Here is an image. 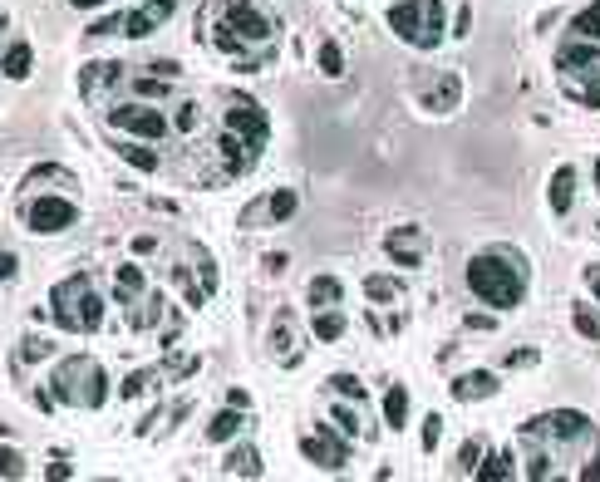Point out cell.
<instances>
[{
  "mask_svg": "<svg viewBox=\"0 0 600 482\" xmlns=\"http://www.w3.org/2000/svg\"><path fill=\"white\" fill-rule=\"evenodd\" d=\"M45 389L55 404H69V409H104L109 404V374L94 355H64Z\"/></svg>",
  "mask_w": 600,
  "mask_h": 482,
  "instance_id": "obj_4",
  "label": "cell"
},
{
  "mask_svg": "<svg viewBox=\"0 0 600 482\" xmlns=\"http://www.w3.org/2000/svg\"><path fill=\"white\" fill-rule=\"evenodd\" d=\"M192 256H197V276H202V291L212 296V291L222 286V276H217V261H212V256H207L202 246H192Z\"/></svg>",
  "mask_w": 600,
  "mask_h": 482,
  "instance_id": "obj_36",
  "label": "cell"
},
{
  "mask_svg": "<svg viewBox=\"0 0 600 482\" xmlns=\"http://www.w3.org/2000/svg\"><path fill=\"white\" fill-rule=\"evenodd\" d=\"M345 296V286H340V276H330V271H320L315 281H310V305L320 310V305H340Z\"/></svg>",
  "mask_w": 600,
  "mask_h": 482,
  "instance_id": "obj_28",
  "label": "cell"
},
{
  "mask_svg": "<svg viewBox=\"0 0 600 482\" xmlns=\"http://www.w3.org/2000/svg\"><path fill=\"white\" fill-rule=\"evenodd\" d=\"M114 153H119L128 168H138V173H158V153H153L143 138H114Z\"/></svg>",
  "mask_w": 600,
  "mask_h": 482,
  "instance_id": "obj_20",
  "label": "cell"
},
{
  "mask_svg": "<svg viewBox=\"0 0 600 482\" xmlns=\"http://www.w3.org/2000/svg\"><path fill=\"white\" fill-rule=\"evenodd\" d=\"M20 222L35 237H60L79 222V202L64 197V192H35L30 187V192H20Z\"/></svg>",
  "mask_w": 600,
  "mask_h": 482,
  "instance_id": "obj_7",
  "label": "cell"
},
{
  "mask_svg": "<svg viewBox=\"0 0 600 482\" xmlns=\"http://www.w3.org/2000/svg\"><path fill=\"white\" fill-rule=\"evenodd\" d=\"M296 212H300V197L291 187H276V192L266 197V222H291Z\"/></svg>",
  "mask_w": 600,
  "mask_h": 482,
  "instance_id": "obj_26",
  "label": "cell"
},
{
  "mask_svg": "<svg viewBox=\"0 0 600 482\" xmlns=\"http://www.w3.org/2000/svg\"><path fill=\"white\" fill-rule=\"evenodd\" d=\"M55 355V340L50 335H25L20 340V364H40V360H50Z\"/></svg>",
  "mask_w": 600,
  "mask_h": 482,
  "instance_id": "obj_35",
  "label": "cell"
},
{
  "mask_svg": "<svg viewBox=\"0 0 600 482\" xmlns=\"http://www.w3.org/2000/svg\"><path fill=\"white\" fill-rule=\"evenodd\" d=\"M315 64H320L325 79H340V74H345V50H340L335 40H325V45L315 50Z\"/></svg>",
  "mask_w": 600,
  "mask_h": 482,
  "instance_id": "obj_34",
  "label": "cell"
},
{
  "mask_svg": "<svg viewBox=\"0 0 600 482\" xmlns=\"http://www.w3.org/2000/svg\"><path fill=\"white\" fill-rule=\"evenodd\" d=\"M468 30H473V10L463 5V10H458V20H453V40H463Z\"/></svg>",
  "mask_w": 600,
  "mask_h": 482,
  "instance_id": "obj_44",
  "label": "cell"
},
{
  "mask_svg": "<svg viewBox=\"0 0 600 482\" xmlns=\"http://www.w3.org/2000/svg\"><path fill=\"white\" fill-rule=\"evenodd\" d=\"M502 389V379L492 374V369H473V374H458L453 379V399L458 404H482V399H492Z\"/></svg>",
  "mask_w": 600,
  "mask_h": 482,
  "instance_id": "obj_14",
  "label": "cell"
},
{
  "mask_svg": "<svg viewBox=\"0 0 600 482\" xmlns=\"http://www.w3.org/2000/svg\"><path fill=\"white\" fill-rule=\"evenodd\" d=\"M173 15H178V0H143V5H133V10L119 15V35H128V40H148V35L163 30Z\"/></svg>",
  "mask_w": 600,
  "mask_h": 482,
  "instance_id": "obj_10",
  "label": "cell"
},
{
  "mask_svg": "<svg viewBox=\"0 0 600 482\" xmlns=\"http://www.w3.org/2000/svg\"><path fill=\"white\" fill-rule=\"evenodd\" d=\"M492 325H497L492 315H468V330H492Z\"/></svg>",
  "mask_w": 600,
  "mask_h": 482,
  "instance_id": "obj_49",
  "label": "cell"
},
{
  "mask_svg": "<svg viewBox=\"0 0 600 482\" xmlns=\"http://www.w3.org/2000/svg\"><path fill=\"white\" fill-rule=\"evenodd\" d=\"M556 69H561L566 99L596 109L600 104V45L596 40H576V35H571V40L556 50Z\"/></svg>",
  "mask_w": 600,
  "mask_h": 482,
  "instance_id": "obj_5",
  "label": "cell"
},
{
  "mask_svg": "<svg viewBox=\"0 0 600 482\" xmlns=\"http://www.w3.org/2000/svg\"><path fill=\"white\" fill-rule=\"evenodd\" d=\"M591 414H581V409H556V414H537V419L522 423V438H532V443H581V438H591Z\"/></svg>",
  "mask_w": 600,
  "mask_h": 482,
  "instance_id": "obj_8",
  "label": "cell"
},
{
  "mask_svg": "<svg viewBox=\"0 0 600 482\" xmlns=\"http://www.w3.org/2000/svg\"><path fill=\"white\" fill-rule=\"evenodd\" d=\"M227 404H232V409H251V394H246V389H227Z\"/></svg>",
  "mask_w": 600,
  "mask_h": 482,
  "instance_id": "obj_47",
  "label": "cell"
},
{
  "mask_svg": "<svg viewBox=\"0 0 600 482\" xmlns=\"http://www.w3.org/2000/svg\"><path fill=\"white\" fill-rule=\"evenodd\" d=\"M384 423H389L394 433H399V428H409V389H399V384H394V389L384 394Z\"/></svg>",
  "mask_w": 600,
  "mask_h": 482,
  "instance_id": "obj_27",
  "label": "cell"
},
{
  "mask_svg": "<svg viewBox=\"0 0 600 482\" xmlns=\"http://www.w3.org/2000/svg\"><path fill=\"white\" fill-rule=\"evenodd\" d=\"M419 443H423V453H438V443H443V419H438V414H428V419H423Z\"/></svg>",
  "mask_w": 600,
  "mask_h": 482,
  "instance_id": "obj_39",
  "label": "cell"
},
{
  "mask_svg": "<svg viewBox=\"0 0 600 482\" xmlns=\"http://www.w3.org/2000/svg\"><path fill=\"white\" fill-rule=\"evenodd\" d=\"M458 99H463L458 74H438V84L423 94V109H428V114H448V109H458Z\"/></svg>",
  "mask_w": 600,
  "mask_h": 482,
  "instance_id": "obj_15",
  "label": "cell"
},
{
  "mask_svg": "<svg viewBox=\"0 0 600 482\" xmlns=\"http://www.w3.org/2000/svg\"><path fill=\"white\" fill-rule=\"evenodd\" d=\"M20 276V256L15 251H0V281H15Z\"/></svg>",
  "mask_w": 600,
  "mask_h": 482,
  "instance_id": "obj_42",
  "label": "cell"
},
{
  "mask_svg": "<svg viewBox=\"0 0 600 482\" xmlns=\"http://www.w3.org/2000/svg\"><path fill=\"white\" fill-rule=\"evenodd\" d=\"M384 256H389L394 266L414 271V266H423V256H428V241H423L419 227H394V232H384Z\"/></svg>",
  "mask_w": 600,
  "mask_h": 482,
  "instance_id": "obj_13",
  "label": "cell"
},
{
  "mask_svg": "<svg viewBox=\"0 0 600 482\" xmlns=\"http://www.w3.org/2000/svg\"><path fill=\"white\" fill-rule=\"evenodd\" d=\"M507 364H512V369H522V364H537V350H512V355H507Z\"/></svg>",
  "mask_w": 600,
  "mask_h": 482,
  "instance_id": "obj_46",
  "label": "cell"
},
{
  "mask_svg": "<svg viewBox=\"0 0 600 482\" xmlns=\"http://www.w3.org/2000/svg\"><path fill=\"white\" fill-rule=\"evenodd\" d=\"M571 35H576V40H596V5H586V10L571 20Z\"/></svg>",
  "mask_w": 600,
  "mask_h": 482,
  "instance_id": "obj_40",
  "label": "cell"
},
{
  "mask_svg": "<svg viewBox=\"0 0 600 482\" xmlns=\"http://www.w3.org/2000/svg\"><path fill=\"white\" fill-rule=\"evenodd\" d=\"M74 10H104V5H114V0H69Z\"/></svg>",
  "mask_w": 600,
  "mask_h": 482,
  "instance_id": "obj_50",
  "label": "cell"
},
{
  "mask_svg": "<svg viewBox=\"0 0 600 482\" xmlns=\"http://www.w3.org/2000/svg\"><path fill=\"white\" fill-rule=\"evenodd\" d=\"M158 374H163V369H133V374L119 384V399H128V404H133V399H143V394L158 384Z\"/></svg>",
  "mask_w": 600,
  "mask_h": 482,
  "instance_id": "obj_30",
  "label": "cell"
},
{
  "mask_svg": "<svg viewBox=\"0 0 600 482\" xmlns=\"http://www.w3.org/2000/svg\"><path fill=\"white\" fill-rule=\"evenodd\" d=\"M45 315L55 320V330H64V335H94L104 325V296H99L94 276L89 271L64 276L60 286L50 291V310Z\"/></svg>",
  "mask_w": 600,
  "mask_h": 482,
  "instance_id": "obj_3",
  "label": "cell"
},
{
  "mask_svg": "<svg viewBox=\"0 0 600 482\" xmlns=\"http://www.w3.org/2000/svg\"><path fill=\"white\" fill-rule=\"evenodd\" d=\"M45 478L55 482V478H74V468H69V463H50V468H45Z\"/></svg>",
  "mask_w": 600,
  "mask_h": 482,
  "instance_id": "obj_48",
  "label": "cell"
},
{
  "mask_svg": "<svg viewBox=\"0 0 600 482\" xmlns=\"http://www.w3.org/2000/svg\"><path fill=\"white\" fill-rule=\"evenodd\" d=\"M114 281H119V305H133L138 296H148V276H143V271H138L133 261L114 271Z\"/></svg>",
  "mask_w": 600,
  "mask_h": 482,
  "instance_id": "obj_24",
  "label": "cell"
},
{
  "mask_svg": "<svg viewBox=\"0 0 600 482\" xmlns=\"http://www.w3.org/2000/svg\"><path fill=\"white\" fill-rule=\"evenodd\" d=\"M0 30H5V15H0Z\"/></svg>",
  "mask_w": 600,
  "mask_h": 482,
  "instance_id": "obj_51",
  "label": "cell"
},
{
  "mask_svg": "<svg viewBox=\"0 0 600 482\" xmlns=\"http://www.w3.org/2000/svg\"><path fill=\"white\" fill-rule=\"evenodd\" d=\"M197 35L222 55H251V50H271L276 25L251 0H207L197 15Z\"/></svg>",
  "mask_w": 600,
  "mask_h": 482,
  "instance_id": "obj_1",
  "label": "cell"
},
{
  "mask_svg": "<svg viewBox=\"0 0 600 482\" xmlns=\"http://www.w3.org/2000/svg\"><path fill=\"white\" fill-rule=\"evenodd\" d=\"M25 473V458H20V448H10V443H0V478H20Z\"/></svg>",
  "mask_w": 600,
  "mask_h": 482,
  "instance_id": "obj_38",
  "label": "cell"
},
{
  "mask_svg": "<svg viewBox=\"0 0 600 482\" xmlns=\"http://www.w3.org/2000/svg\"><path fill=\"white\" fill-rule=\"evenodd\" d=\"M222 473H227V478H261V453H256L251 443H241V448H232V453H227Z\"/></svg>",
  "mask_w": 600,
  "mask_h": 482,
  "instance_id": "obj_21",
  "label": "cell"
},
{
  "mask_svg": "<svg viewBox=\"0 0 600 482\" xmlns=\"http://www.w3.org/2000/svg\"><path fill=\"white\" fill-rule=\"evenodd\" d=\"M340 335H345V315H340L335 305H320V310H315V340H320V345H335Z\"/></svg>",
  "mask_w": 600,
  "mask_h": 482,
  "instance_id": "obj_25",
  "label": "cell"
},
{
  "mask_svg": "<svg viewBox=\"0 0 600 482\" xmlns=\"http://www.w3.org/2000/svg\"><path fill=\"white\" fill-rule=\"evenodd\" d=\"M104 119H109V128H123L128 138H143V143H158V138H168V128H173L163 109L138 104V99H133V104H114Z\"/></svg>",
  "mask_w": 600,
  "mask_h": 482,
  "instance_id": "obj_9",
  "label": "cell"
},
{
  "mask_svg": "<svg viewBox=\"0 0 600 482\" xmlns=\"http://www.w3.org/2000/svg\"><path fill=\"white\" fill-rule=\"evenodd\" d=\"M227 133H237L251 153H261V143H266V133H271V119H266V109H256V104H232V109H227Z\"/></svg>",
  "mask_w": 600,
  "mask_h": 482,
  "instance_id": "obj_12",
  "label": "cell"
},
{
  "mask_svg": "<svg viewBox=\"0 0 600 482\" xmlns=\"http://www.w3.org/2000/svg\"><path fill=\"white\" fill-rule=\"evenodd\" d=\"M443 20H448L443 0H394L389 5V30L414 50H438L443 45V35H448Z\"/></svg>",
  "mask_w": 600,
  "mask_h": 482,
  "instance_id": "obj_6",
  "label": "cell"
},
{
  "mask_svg": "<svg viewBox=\"0 0 600 482\" xmlns=\"http://www.w3.org/2000/svg\"><path fill=\"white\" fill-rule=\"evenodd\" d=\"M197 114H202L197 104H182V109H178V119H168V123H173L178 133H192V128H197Z\"/></svg>",
  "mask_w": 600,
  "mask_h": 482,
  "instance_id": "obj_41",
  "label": "cell"
},
{
  "mask_svg": "<svg viewBox=\"0 0 600 482\" xmlns=\"http://www.w3.org/2000/svg\"><path fill=\"white\" fill-rule=\"evenodd\" d=\"M261 266H266V276H281V271L291 266V256H286V251H271V256H266Z\"/></svg>",
  "mask_w": 600,
  "mask_h": 482,
  "instance_id": "obj_43",
  "label": "cell"
},
{
  "mask_svg": "<svg viewBox=\"0 0 600 482\" xmlns=\"http://www.w3.org/2000/svg\"><path fill=\"white\" fill-rule=\"evenodd\" d=\"M30 69H35V50H30L25 40H15V45L0 55V74H5V79H30Z\"/></svg>",
  "mask_w": 600,
  "mask_h": 482,
  "instance_id": "obj_22",
  "label": "cell"
},
{
  "mask_svg": "<svg viewBox=\"0 0 600 482\" xmlns=\"http://www.w3.org/2000/svg\"><path fill=\"white\" fill-rule=\"evenodd\" d=\"M364 296H369V301H399V296H404V281H394V276H364Z\"/></svg>",
  "mask_w": 600,
  "mask_h": 482,
  "instance_id": "obj_33",
  "label": "cell"
},
{
  "mask_svg": "<svg viewBox=\"0 0 600 482\" xmlns=\"http://www.w3.org/2000/svg\"><path fill=\"white\" fill-rule=\"evenodd\" d=\"M546 202H551L556 217H566V212L576 207V168H571V163L551 173V197H546Z\"/></svg>",
  "mask_w": 600,
  "mask_h": 482,
  "instance_id": "obj_19",
  "label": "cell"
},
{
  "mask_svg": "<svg viewBox=\"0 0 600 482\" xmlns=\"http://www.w3.org/2000/svg\"><path fill=\"white\" fill-rule=\"evenodd\" d=\"M271 350H281V360H286V364H300V355H296V325H291V310H281V315H276V330H271Z\"/></svg>",
  "mask_w": 600,
  "mask_h": 482,
  "instance_id": "obj_23",
  "label": "cell"
},
{
  "mask_svg": "<svg viewBox=\"0 0 600 482\" xmlns=\"http://www.w3.org/2000/svg\"><path fill=\"white\" fill-rule=\"evenodd\" d=\"M163 310H168L163 291H148V301H143V310H138V315L128 310V325H133V330H153V325L163 320Z\"/></svg>",
  "mask_w": 600,
  "mask_h": 482,
  "instance_id": "obj_29",
  "label": "cell"
},
{
  "mask_svg": "<svg viewBox=\"0 0 600 482\" xmlns=\"http://www.w3.org/2000/svg\"><path fill=\"white\" fill-rule=\"evenodd\" d=\"M241 428H246V409H232V404H227L222 414H212V419H207L202 438H207V443H232Z\"/></svg>",
  "mask_w": 600,
  "mask_h": 482,
  "instance_id": "obj_17",
  "label": "cell"
},
{
  "mask_svg": "<svg viewBox=\"0 0 600 482\" xmlns=\"http://www.w3.org/2000/svg\"><path fill=\"white\" fill-rule=\"evenodd\" d=\"M300 458H310V463L325 468V473H345V468H350V448H345V438H335L330 428L305 433V438H300Z\"/></svg>",
  "mask_w": 600,
  "mask_h": 482,
  "instance_id": "obj_11",
  "label": "cell"
},
{
  "mask_svg": "<svg viewBox=\"0 0 600 482\" xmlns=\"http://www.w3.org/2000/svg\"><path fill=\"white\" fill-rule=\"evenodd\" d=\"M330 419L340 423V433H345V438H364V423H360V414H355V404H350V399H330Z\"/></svg>",
  "mask_w": 600,
  "mask_h": 482,
  "instance_id": "obj_31",
  "label": "cell"
},
{
  "mask_svg": "<svg viewBox=\"0 0 600 482\" xmlns=\"http://www.w3.org/2000/svg\"><path fill=\"white\" fill-rule=\"evenodd\" d=\"M114 84H123V64H84V74H79L84 99H94V94H104Z\"/></svg>",
  "mask_w": 600,
  "mask_h": 482,
  "instance_id": "obj_18",
  "label": "cell"
},
{
  "mask_svg": "<svg viewBox=\"0 0 600 482\" xmlns=\"http://www.w3.org/2000/svg\"><path fill=\"white\" fill-rule=\"evenodd\" d=\"M325 389H335V394H340V399H350V404H364V399H369V389H364L355 374H345V369H340V374H330V379H325Z\"/></svg>",
  "mask_w": 600,
  "mask_h": 482,
  "instance_id": "obj_32",
  "label": "cell"
},
{
  "mask_svg": "<svg viewBox=\"0 0 600 482\" xmlns=\"http://www.w3.org/2000/svg\"><path fill=\"white\" fill-rule=\"evenodd\" d=\"M468 291L478 296L487 310H517L527 301V266L517 251L507 246H487L468 261Z\"/></svg>",
  "mask_w": 600,
  "mask_h": 482,
  "instance_id": "obj_2",
  "label": "cell"
},
{
  "mask_svg": "<svg viewBox=\"0 0 600 482\" xmlns=\"http://www.w3.org/2000/svg\"><path fill=\"white\" fill-rule=\"evenodd\" d=\"M478 453H482V443H463V453H458V463L473 473V463H478Z\"/></svg>",
  "mask_w": 600,
  "mask_h": 482,
  "instance_id": "obj_45",
  "label": "cell"
},
{
  "mask_svg": "<svg viewBox=\"0 0 600 482\" xmlns=\"http://www.w3.org/2000/svg\"><path fill=\"white\" fill-rule=\"evenodd\" d=\"M571 320H576V335H581V340H596V335H600V320H596V305H591V301L576 305V315H571Z\"/></svg>",
  "mask_w": 600,
  "mask_h": 482,
  "instance_id": "obj_37",
  "label": "cell"
},
{
  "mask_svg": "<svg viewBox=\"0 0 600 482\" xmlns=\"http://www.w3.org/2000/svg\"><path fill=\"white\" fill-rule=\"evenodd\" d=\"M473 478H478V482H507V478H517V458H512L507 448H497V453H487V458L478 453V463H473Z\"/></svg>",
  "mask_w": 600,
  "mask_h": 482,
  "instance_id": "obj_16",
  "label": "cell"
}]
</instances>
